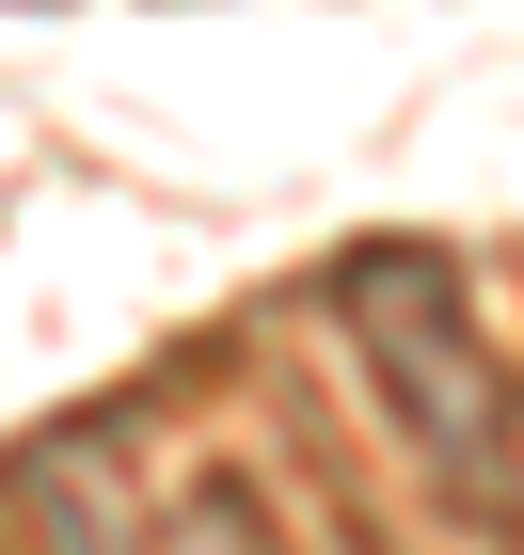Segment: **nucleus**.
<instances>
[{"label":"nucleus","mask_w":524,"mask_h":555,"mask_svg":"<svg viewBox=\"0 0 524 555\" xmlns=\"http://www.w3.org/2000/svg\"><path fill=\"white\" fill-rule=\"evenodd\" d=\"M334 301H349V349H366V382H382V413H397V444H413V476H430L477 540H509V524H524V476H509V382H493L477 318H461V270H445L430 238H366V255L334 270Z\"/></svg>","instance_id":"1"}]
</instances>
